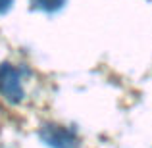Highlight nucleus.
Masks as SVG:
<instances>
[{"label":"nucleus","instance_id":"nucleus-1","mask_svg":"<svg viewBox=\"0 0 152 148\" xmlns=\"http://www.w3.org/2000/svg\"><path fill=\"white\" fill-rule=\"evenodd\" d=\"M0 94L8 102H14V104L21 102V98H23L21 75L10 63H2L0 66Z\"/></svg>","mask_w":152,"mask_h":148},{"label":"nucleus","instance_id":"nucleus-2","mask_svg":"<svg viewBox=\"0 0 152 148\" xmlns=\"http://www.w3.org/2000/svg\"><path fill=\"white\" fill-rule=\"evenodd\" d=\"M41 139L50 148H79L75 133L60 125H45L41 129Z\"/></svg>","mask_w":152,"mask_h":148},{"label":"nucleus","instance_id":"nucleus-3","mask_svg":"<svg viewBox=\"0 0 152 148\" xmlns=\"http://www.w3.org/2000/svg\"><path fill=\"white\" fill-rule=\"evenodd\" d=\"M31 2H33V6L39 8V10L56 12V10H60V8L64 6V2H66V0H31Z\"/></svg>","mask_w":152,"mask_h":148},{"label":"nucleus","instance_id":"nucleus-4","mask_svg":"<svg viewBox=\"0 0 152 148\" xmlns=\"http://www.w3.org/2000/svg\"><path fill=\"white\" fill-rule=\"evenodd\" d=\"M10 6H12V0H0V14H4Z\"/></svg>","mask_w":152,"mask_h":148}]
</instances>
